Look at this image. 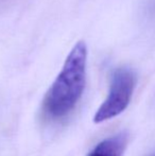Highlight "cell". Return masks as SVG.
Returning a JSON list of instances; mask_svg holds the SVG:
<instances>
[{
	"instance_id": "obj_3",
	"label": "cell",
	"mask_w": 155,
	"mask_h": 156,
	"mask_svg": "<svg viewBox=\"0 0 155 156\" xmlns=\"http://www.w3.org/2000/svg\"><path fill=\"white\" fill-rule=\"evenodd\" d=\"M128 144L129 134L121 132L100 141L88 156H123Z\"/></svg>"
},
{
	"instance_id": "obj_2",
	"label": "cell",
	"mask_w": 155,
	"mask_h": 156,
	"mask_svg": "<svg viewBox=\"0 0 155 156\" xmlns=\"http://www.w3.org/2000/svg\"><path fill=\"white\" fill-rule=\"evenodd\" d=\"M136 86V76L130 68H117L113 72L105 100L93 116L95 123H102L119 116L129 106Z\"/></svg>"
},
{
	"instance_id": "obj_1",
	"label": "cell",
	"mask_w": 155,
	"mask_h": 156,
	"mask_svg": "<svg viewBox=\"0 0 155 156\" xmlns=\"http://www.w3.org/2000/svg\"><path fill=\"white\" fill-rule=\"evenodd\" d=\"M86 67L87 47L84 41H78L46 94L44 111L50 118H63L76 107L84 93Z\"/></svg>"
}]
</instances>
